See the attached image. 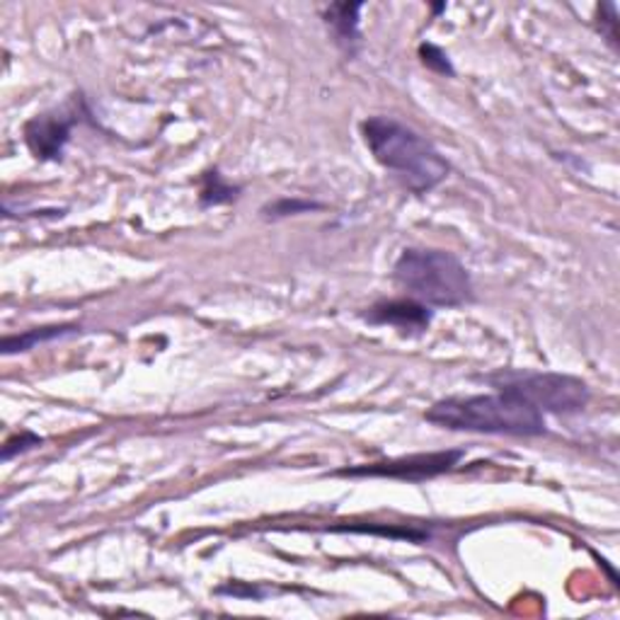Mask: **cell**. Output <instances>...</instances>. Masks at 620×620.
<instances>
[{
	"label": "cell",
	"instance_id": "obj_1",
	"mask_svg": "<svg viewBox=\"0 0 620 620\" xmlns=\"http://www.w3.org/2000/svg\"><path fill=\"white\" fill-rule=\"evenodd\" d=\"M364 141L385 170L401 177L403 185L424 195L449 177V163L415 129L393 117H368L362 124Z\"/></svg>",
	"mask_w": 620,
	"mask_h": 620
},
{
	"label": "cell",
	"instance_id": "obj_2",
	"mask_svg": "<svg viewBox=\"0 0 620 620\" xmlns=\"http://www.w3.org/2000/svg\"><path fill=\"white\" fill-rule=\"evenodd\" d=\"M426 422L456 432H485L512 436L545 434L543 412L519 395L498 391L494 395H461L446 397L426 412Z\"/></svg>",
	"mask_w": 620,
	"mask_h": 620
},
{
	"label": "cell",
	"instance_id": "obj_3",
	"mask_svg": "<svg viewBox=\"0 0 620 620\" xmlns=\"http://www.w3.org/2000/svg\"><path fill=\"white\" fill-rule=\"evenodd\" d=\"M395 282L424 306L459 308L473 298L471 274L459 257L444 250L410 247L395 262Z\"/></svg>",
	"mask_w": 620,
	"mask_h": 620
},
{
	"label": "cell",
	"instance_id": "obj_4",
	"mask_svg": "<svg viewBox=\"0 0 620 620\" xmlns=\"http://www.w3.org/2000/svg\"><path fill=\"white\" fill-rule=\"evenodd\" d=\"M492 388L519 395L539 412H555V415H572L582 412L589 403L587 383L553 374V371H498L485 378Z\"/></svg>",
	"mask_w": 620,
	"mask_h": 620
},
{
	"label": "cell",
	"instance_id": "obj_5",
	"mask_svg": "<svg viewBox=\"0 0 620 620\" xmlns=\"http://www.w3.org/2000/svg\"><path fill=\"white\" fill-rule=\"evenodd\" d=\"M465 456L463 451H434V453H415V456H403L393 461H381L371 465H356L344 468L337 475L344 478H393V480H407L420 482L430 480L441 473H449L451 468H456L459 461Z\"/></svg>",
	"mask_w": 620,
	"mask_h": 620
},
{
	"label": "cell",
	"instance_id": "obj_6",
	"mask_svg": "<svg viewBox=\"0 0 620 620\" xmlns=\"http://www.w3.org/2000/svg\"><path fill=\"white\" fill-rule=\"evenodd\" d=\"M78 124L76 115L66 112H47L37 115L27 121L24 141L39 160H59L63 156V148L71 139V131Z\"/></svg>",
	"mask_w": 620,
	"mask_h": 620
},
{
	"label": "cell",
	"instance_id": "obj_7",
	"mask_svg": "<svg viewBox=\"0 0 620 620\" xmlns=\"http://www.w3.org/2000/svg\"><path fill=\"white\" fill-rule=\"evenodd\" d=\"M368 323L374 325H393L403 333H424L432 323V313L420 301H391L378 303L368 311Z\"/></svg>",
	"mask_w": 620,
	"mask_h": 620
},
{
	"label": "cell",
	"instance_id": "obj_8",
	"mask_svg": "<svg viewBox=\"0 0 620 620\" xmlns=\"http://www.w3.org/2000/svg\"><path fill=\"white\" fill-rule=\"evenodd\" d=\"M360 12L362 3H337L325 12V22L335 30L339 45L350 51L360 41Z\"/></svg>",
	"mask_w": 620,
	"mask_h": 620
},
{
	"label": "cell",
	"instance_id": "obj_9",
	"mask_svg": "<svg viewBox=\"0 0 620 620\" xmlns=\"http://www.w3.org/2000/svg\"><path fill=\"white\" fill-rule=\"evenodd\" d=\"M76 325H53V327H37L27 329L22 335H8L3 339V354H18V352H30L37 344H47L53 339H61L76 333Z\"/></svg>",
	"mask_w": 620,
	"mask_h": 620
},
{
	"label": "cell",
	"instance_id": "obj_10",
	"mask_svg": "<svg viewBox=\"0 0 620 620\" xmlns=\"http://www.w3.org/2000/svg\"><path fill=\"white\" fill-rule=\"evenodd\" d=\"M236 187H228V185H220V177L218 173H209L206 175V187L201 189V204L204 206H211V204H224L236 199Z\"/></svg>",
	"mask_w": 620,
	"mask_h": 620
},
{
	"label": "cell",
	"instance_id": "obj_11",
	"mask_svg": "<svg viewBox=\"0 0 620 620\" xmlns=\"http://www.w3.org/2000/svg\"><path fill=\"white\" fill-rule=\"evenodd\" d=\"M313 209H321V204H313V201H298V199H279L274 201L272 206H267L265 214L269 218H282V216H294V214H303V211H313Z\"/></svg>",
	"mask_w": 620,
	"mask_h": 620
},
{
	"label": "cell",
	"instance_id": "obj_12",
	"mask_svg": "<svg viewBox=\"0 0 620 620\" xmlns=\"http://www.w3.org/2000/svg\"><path fill=\"white\" fill-rule=\"evenodd\" d=\"M420 53H422L424 66H430L432 71L444 73V76H453V66H451V61H449L446 53L441 51L439 47H434V45H422V47H420Z\"/></svg>",
	"mask_w": 620,
	"mask_h": 620
},
{
	"label": "cell",
	"instance_id": "obj_13",
	"mask_svg": "<svg viewBox=\"0 0 620 620\" xmlns=\"http://www.w3.org/2000/svg\"><path fill=\"white\" fill-rule=\"evenodd\" d=\"M39 444H41V436L32 434V432H22L18 436H12L6 441V446H3V461H10L12 456H18V453L30 451Z\"/></svg>",
	"mask_w": 620,
	"mask_h": 620
}]
</instances>
